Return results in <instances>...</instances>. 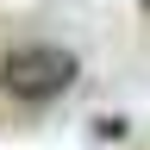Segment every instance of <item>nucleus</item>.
Instances as JSON below:
<instances>
[{"label": "nucleus", "instance_id": "2", "mask_svg": "<svg viewBox=\"0 0 150 150\" xmlns=\"http://www.w3.org/2000/svg\"><path fill=\"white\" fill-rule=\"evenodd\" d=\"M138 6H144V13H150V0H138Z\"/></svg>", "mask_w": 150, "mask_h": 150}, {"label": "nucleus", "instance_id": "1", "mask_svg": "<svg viewBox=\"0 0 150 150\" xmlns=\"http://www.w3.org/2000/svg\"><path fill=\"white\" fill-rule=\"evenodd\" d=\"M75 75H81V63H75V50H63V44H13L0 56V94H13L19 106L63 100L75 88Z\"/></svg>", "mask_w": 150, "mask_h": 150}]
</instances>
